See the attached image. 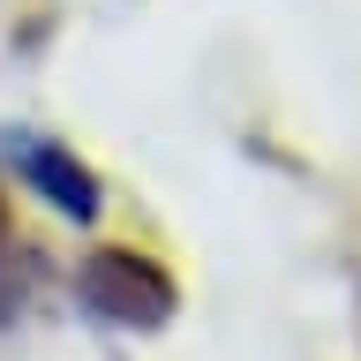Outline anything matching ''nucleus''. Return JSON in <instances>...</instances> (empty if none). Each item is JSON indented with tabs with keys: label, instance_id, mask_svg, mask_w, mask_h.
Segmentation results:
<instances>
[{
	"label": "nucleus",
	"instance_id": "f257e3e1",
	"mask_svg": "<svg viewBox=\"0 0 361 361\" xmlns=\"http://www.w3.org/2000/svg\"><path fill=\"white\" fill-rule=\"evenodd\" d=\"M83 293H98V309L121 316V324H158V316H166V286H158L135 256H98V264L83 271Z\"/></svg>",
	"mask_w": 361,
	"mask_h": 361
},
{
	"label": "nucleus",
	"instance_id": "f03ea898",
	"mask_svg": "<svg viewBox=\"0 0 361 361\" xmlns=\"http://www.w3.org/2000/svg\"><path fill=\"white\" fill-rule=\"evenodd\" d=\"M23 166L38 173V188L61 203V211H75V219H90V211H98V196H90V173H83V166H68L53 143H23Z\"/></svg>",
	"mask_w": 361,
	"mask_h": 361
}]
</instances>
